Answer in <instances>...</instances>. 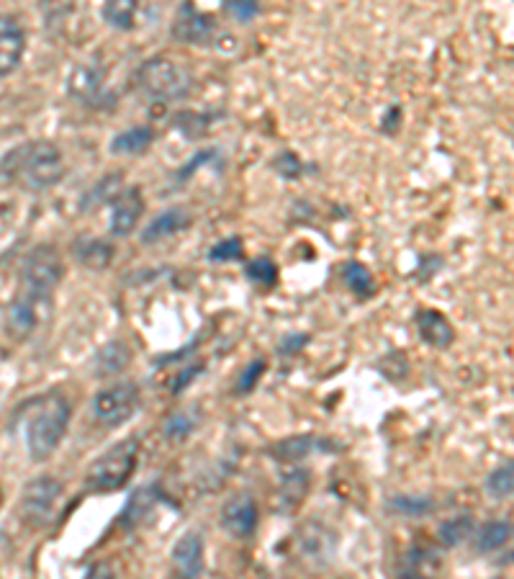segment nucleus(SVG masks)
Returning <instances> with one entry per match:
<instances>
[{
    "instance_id": "9b49d317",
    "label": "nucleus",
    "mask_w": 514,
    "mask_h": 579,
    "mask_svg": "<svg viewBox=\"0 0 514 579\" xmlns=\"http://www.w3.org/2000/svg\"><path fill=\"white\" fill-rule=\"evenodd\" d=\"M216 34V24L209 13L198 11L191 3H183L175 13L173 37L183 44H206Z\"/></svg>"
},
{
    "instance_id": "5701e85b",
    "label": "nucleus",
    "mask_w": 514,
    "mask_h": 579,
    "mask_svg": "<svg viewBox=\"0 0 514 579\" xmlns=\"http://www.w3.org/2000/svg\"><path fill=\"white\" fill-rule=\"evenodd\" d=\"M129 358H132V350H129V345L121 343V340L108 343L106 348L98 350V356H96L98 376L116 374V371H121V368L129 363Z\"/></svg>"
},
{
    "instance_id": "f3484780",
    "label": "nucleus",
    "mask_w": 514,
    "mask_h": 579,
    "mask_svg": "<svg viewBox=\"0 0 514 579\" xmlns=\"http://www.w3.org/2000/svg\"><path fill=\"white\" fill-rule=\"evenodd\" d=\"M417 330L419 338L425 340L427 345H432V348H448L455 340L453 325L448 322V317H443L435 309H422L417 314Z\"/></svg>"
},
{
    "instance_id": "e433bc0d",
    "label": "nucleus",
    "mask_w": 514,
    "mask_h": 579,
    "mask_svg": "<svg viewBox=\"0 0 514 579\" xmlns=\"http://www.w3.org/2000/svg\"><path fill=\"white\" fill-rule=\"evenodd\" d=\"M83 579H116L114 567H108V564H96L93 569H88Z\"/></svg>"
},
{
    "instance_id": "412c9836",
    "label": "nucleus",
    "mask_w": 514,
    "mask_h": 579,
    "mask_svg": "<svg viewBox=\"0 0 514 579\" xmlns=\"http://www.w3.org/2000/svg\"><path fill=\"white\" fill-rule=\"evenodd\" d=\"M139 6L134 0H108L101 6V16L108 26L119 31H132L137 26Z\"/></svg>"
},
{
    "instance_id": "ddd939ff",
    "label": "nucleus",
    "mask_w": 514,
    "mask_h": 579,
    "mask_svg": "<svg viewBox=\"0 0 514 579\" xmlns=\"http://www.w3.org/2000/svg\"><path fill=\"white\" fill-rule=\"evenodd\" d=\"M257 505L250 495H234L222 507V528L232 538H250L257 531Z\"/></svg>"
},
{
    "instance_id": "f03ea898",
    "label": "nucleus",
    "mask_w": 514,
    "mask_h": 579,
    "mask_svg": "<svg viewBox=\"0 0 514 579\" xmlns=\"http://www.w3.org/2000/svg\"><path fill=\"white\" fill-rule=\"evenodd\" d=\"M70 415V402L62 394H42L26 407V415L21 417V433L31 461H47L60 448Z\"/></svg>"
},
{
    "instance_id": "393cba45",
    "label": "nucleus",
    "mask_w": 514,
    "mask_h": 579,
    "mask_svg": "<svg viewBox=\"0 0 514 579\" xmlns=\"http://www.w3.org/2000/svg\"><path fill=\"white\" fill-rule=\"evenodd\" d=\"M342 281H345L347 289L353 291L355 296H363V299L365 296H373V289H376L371 271L360 260H347L345 268H342Z\"/></svg>"
},
{
    "instance_id": "cd10ccee",
    "label": "nucleus",
    "mask_w": 514,
    "mask_h": 579,
    "mask_svg": "<svg viewBox=\"0 0 514 579\" xmlns=\"http://www.w3.org/2000/svg\"><path fill=\"white\" fill-rule=\"evenodd\" d=\"M514 489V464L507 461V464L497 466V469L491 471L489 477H486V492H489L494 500H507L512 495Z\"/></svg>"
},
{
    "instance_id": "72a5a7b5",
    "label": "nucleus",
    "mask_w": 514,
    "mask_h": 579,
    "mask_svg": "<svg viewBox=\"0 0 514 579\" xmlns=\"http://www.w3.org/2000/svg\"><path fill=\"white\" fill-rule=\"evenodd\" d=\"M209 160H216V150H198L196 155H193L191 160H188V163L178 170V175H175V178H178V181H186V178H191V175L196 173L201 165L209 163Z\"/></svg>"
},
{
    "instance_id": "0eeeda50",
    "label": "nucleus",
    "mask_w": 514,
    "mask_h": 579,
    "mask_svg": "<svg viewBox=\"0 0 514 579\" xmlns=\"http://www.w3.org/2000/svg\"><path fill=\"white\" fill-rule=\"evenodd\" d=\"M293 546H296V556L304 567L322 572L332 564L337 554V533L322 520H306L299 525Z\"/></svg>"
},
{
    "instance_id": "f704fd0d",
    "label": "nucleus",
    "mask_w": 514,
    "mask_h": 579,
    "mask_svg": "<svg viewBox=\"0 0 514 579\" xmlns=\"http://www.w3.org/2000/svg\"><path fill=\"white\" fill-rule=\"evenodd\" d=\"M263 371H265V361L250 363V366L245 368V374L240 376V381H237V389H240L242 394L252 392L257 381H260V376H263Z\"/></svg>"
},
{
    "instance_id": "7c9ffc66",
    "label": "nucleus",
    "mask_w": 514,
    "mask_h": 579,
    "mask_svg": "<svg viewBox=\"0 0 514 579\" xmlns=\"http://www.w3.org/2000/svg\"><path fill=\"white\" fill-rule=\"evenodd\" d=\"M245 245H242L240 237H227V240L216 242L214 248L209 250V260L214 263H232V260H240L245 255Z\"/></svg>"
},
{
    "instance_id": "a211bd4d",
    "label": "nucleus",
    "mask_w": 514,
    "mask_h": 579,
    "mask_svg": "<svg viewBox=\"0 0 514 579\" xmlns=\"http://www.w3.org/2000/svg\"><path fill=\"white\" fill-rule=\"evenodd\" d=\"M152 142H155V129L142 124V127L124 129L121 134H116L108 150H111V155H144L152 147Z\"/></svg>"
},
{
    "instance_id": "c85d7f7f",
    "label": "nucleus",
    "mask_w": 514,
    "mask_h": 579,
    "mask_svg": "<svg viewBox=\"0 0 514 579\" xmlns=\"http://www.w3.org/2000/svg\"><path fill=\"white\" fill-rule=\"evenodd\" d=\"M245 273L250 281H255L257 286H265V289H270L278 281V266L270 258L252 260L250 266L245 268Z\"/></svg>"
},
{
    "instance_id": "c756f323",
    "label": "nucleus",
    "mask_w": 514,
    "mask_h": 579,
    "mask_svg": "<svg viewBox=\"0 0 514 579\" xmlns=\"http://www.w3.org/2000/svg\"><path fill=\"white\" fill-rule=\"evenodd\" d=\"M430 497H414V495H399L391 500V510L401 515H409V518H417V515H425L432 510Z\"/></svg>"
},
{
    "instance_id": "6e6552de",
    "label": "nucleus",
    "mask_w": 514,
    "mask_h": 579,
    "mask_svg": "<svg viewBox=\"0 0 514 579\" xmlns=\"http://www.w3.org/2000/svg\"><path fill=\"white\" fill-rule=\"evenodd\" d=\"M139 410V386L132 381H119L93 397V417L103 428H121Z\"/></svg>"
},
{
    "instance_id": "39448f33",
    "label": "nucleus",
    "mask_w": 514,
    "mask_h": 579,
    "mask_svg": "<svg viewBox=\"0 0 514 579\" xmlns=\"http://www.w3.org/2000/svg\"><path fill=\"white\" fill-rule=\"evenodd\" d=\"M65 276V263L54 245H36L24 260L21 268V291L18 294L34 296L52 302V291L60 286Z\"/></svg>"
},
{
    "instance_id": "4c0bfd02",
    "label": "nucleus",
    "mask_w": 514,
    "mask_h": 579,
    "mask_svg": "<svg viewBox=\"0 0 514 579\" xmlns=\"http://www.w3.org/2000/svg\"><path fill=\"white\" fill-rule=\"evenodd\" d=\"M198 371H201V366H198V368L193 366V368H188V371H183V376H180L178 381H173V392H178L180 386H186L188 381L193 379V376H198Z\"/></svg>"
},
{
    "instance_id": "ea45409f",
    "label": "nucleus",
    "mask_w": 514,
    "mask_h": 579,
    "mask_svg": "<svg viewBox=\"0 0 514 579\" xmlns=\"http://www.w3.org/2000/svg\"><path fill=\"white\" fill-rule=\"evenodd\" d=\"M399 579H427L422 572H404Z\"/></svg>"
},
{
    "instance_id": "a878e982",
    "label": "nucleus",
    "mask_w": 514,
    "mask_h": 579,
    "mask_svg": "<svg viewBox=\"0 0 514 579\" xmlns=\"http://www.w3.org/2000/svg\"><path fill=\"white\" fill-rule=\"evenodd\" d=\"M198 425V415L193 410H180V412H173V415L165 420V438H168L170 443H180L186 441L188 435L196 430Z\"/></svg>"
},
{
    "instance_id": "aec40b11",
    "label": "nucleus",
    "mask_w": 514,
    "mask_h": 579,
    "mask_svg": "<svg viewBox=\"0 0 514 579\" xmlns=\"http://www.w3.org/2000/svg\"><path fill=\"white\" fill-rule=\"evenodd\" d=\"M306 489H309V474H306V471H291V474H286L281 487H278V510H281V513H293L306 497Z\"/></svg>"
},
{
    "instance_id": "f8f14e48",
    "label": "nucleus",
    "mask_w": 514,
    "mask_h": 579,
    "mask_svg": "<svg viewBox=\"0 0 514 579\" xmlns=\"http://www.w3.org/2000/svg\"><path fill=\"white\" fill-rule=\"evenodd\" d=\"M144 214V196L137 186L126 188V191L116 193L114 206H111V222L108 230L114 237H129L134 227L139 224Z\"/></svg>"
},
{
    "instance_id": "1a4fd4ad",
    "label": "nucleus",
    "mask_w": 514,
    "mask_h": 579,
    "mask_svg": "<svg viewBox=\"0 0 514 579\" xmlns=\"http://www.w3.org/2000/svg\"><path fill=\"white\" fill-rule=\"evenodd\" d=\"M49 307H52V302H44V299H34V296L18 294L6 312L8 335H13V338H18V340L29 338L31 332L36 330V325L44 320V314H47Z\"/></svg>"
},
{
    "instance_id": "6ab92c4d",
    "label": "nucleus",
    "mask_w": 514,
    "mask_h": 579,
    "mask_svg": "<svg viewBox=\"0 0 514 579\" xmlns=\"http://www.w3.org/2000/svg\"><path fill=\"white\" fill-rule=\"evenodd\" d=\"M75 258H78L85 268L103 271V268L111 266V260H114V245L106 240H98V237L78 240L75 242Z\"/></svg>"
},
{
    "instance_id": "423d86ee",
    "label": "nucleus",
    "mask_w": 514,
    "mask_h": 579,
    "mask_svg": "<svg viewBox=\"0 0 514 579\" xmlns=\"http://www.w3.org/2000/svg\"><path fill=\"white\" fill-rule=\"evenodd\" d=\"M62 495H65L62 482L49 477V474L26 482L24 492H21V518H24V523L31 525V528H44V525L52 523Z\"/></svg>"
},
{
    "instance_id": "20e7f679",
    "label": "nucleus",
    "mask_w": 514,
    "mask_h": 579,
    "mask_svg": "<svg viewBox=\"0 0 514 579\" xmlns=\"http://www.w3.org/2000/svg\"><path fill=\"white\" fill-rule=\"evenodd\" d=\"M139 91L147 93L152 101H180L191 93V75L183 65L170 57H150L134 73Z\"/></svg>"
},
{
    "instance_id": "dca6fc26",
    "label": "nucleus",
    "mask_w": 514,
    "mask_h": 579,
    "mask_svg": "<svg viewBox=\"0 0 514 579\" xmlns=\"http://www.w3.org/2000/svg\"><path fill=\"white\" fill-rule=\"evenodd\" d=\"M191 222H193V217L186 206H173V209H165V212L157 214V217L147 224V230H142V242L144 245H152V242L168 240V237L188 230Z\"/></svg>"
},
{
    "instance_id": "2f4dec72",
    "label": "nucleus",
    "mask_w": 514,
    "mask_h": 579,
    "mask_svg": "<svg viewBox=\"0 0 514 579\" xmlns=\"http://www.w3.org/2000/svg\"><path fill=\"white\" fill-rule=\"evenodd\" d=\"M119 183H121V175L119 173L106 175V178H103V181L98 183V186L88 193V196H85V201H83L85 209H88L90 204L98 206L103 199H114V193H116V188H119Z\"/></svg>"
},
{
    "instance_id": "f257e3e1",
    "label": "nucleus",
    "mask_w": 514,
    "mask_h": 579,
    "mask_svg": "<svg viewBox=\"0 0 514 579\" xmlns=\"http://www.w3.org/2000/svg\"><path fill=\"white\" fill-rule=\"evenodd\" d=\"M0 173L24 191H47L65 178V157L47 139L16 145L0 160Z\"/></svg>"
},
{
    "instance_id": "58836bf2",
    "label": "nucleus",
    "mask_w": 514,
    "mask_h": 579,
    "mask_svg": "<svg viewBox=\"0 0 514 579\" xmlns=\"http://www.w3.org/2000/svg\"><path fill=\"white\" fill-rule=\"evenodd\" d=\"M304 343H306V338L299 340V338H296V335H291V338L283 340V353H286V356H291L293 350L301 348V345H304Z\"/></svg>"
},
{
    "instance_id": "4468645a",
    "label": "nucleus",
    "mask_w": 514,
    "mask_h": 579,
    "mask_svg": "<svg viewBox=\"0 0 514 579\" xmlns=\"http://www.w3.org/2000/svg\"><path fill=\"white\" fill-rule=\"evenodd\" d=\"M26 52V34L13 16L0 13V78H6L21 65Z\"/></svg>"
},
{
    "instance_id": "b1692460",
    "label": "nucleus",
    "mask_w": 514,
    "mask_h": 579,
    "mask_svg": "<svg viewBox=\"0 0 514 579\" xmlns=\"http://www.w3.org/2000/svg\"><path fill=\"white\" fill-rule=\"evenodd\" d=\"M512 536V523L509 520H491L479 531V538H476V551L481 554H489V551L502 549L504 543Z\"/></svg>"
},
{
    "instance_id": "bb28decb",
    "label": "nucleus",
    "mask_w": 514,
    "mask_h": 579,
    "mask_svg": "<svg viewBox=\"0 0 514 579\" xmlns=\"http://www.w3.org/2000/svg\"><path fill=\"white\" fill-rule=\"evenodd\" d=\"M437 533H440V541L453 549V546H458V543L468 541V538L473 536V518L471 515H455V518L445 520Z\"/></svg>"
},
{
    "instance_id": "c9c22d12",
    "label": "nucleus",
    "mask_w": 514,
    "mask_h": 579,
    "mask_svg": "<svg viewBox=\"0 0 514 579\" xmlns=\"http://www.w3.org/2000/svg\"><path fill=\"white\" fill-rule=\"evenodd\" d=\"M275 170L283 175V178H299L301 175V160L296 155H291V152H283L278 160H275Z\"/></svg>"
},
{
    "instance_id": "473e14b6",
    "label": "nucleus",
    "mask_w": 514,
    "mask_h": 579,
    "mask_svg": "<svg viewBox=\"0 0 514 579\" xmlns=\"http://www.w3.org/2000/svg\"><path fill=\"white\" fill-rule=\"evenodd\" d=\"M224 11L229 13V16H234L237 21H252L260 13V6L257 3H252V0H229V3H224Z\"/></svg>"
},
{
    "instance_id": "7ed1b4c3",
    "label": "nucleus",
    "mask_w": 514,
    "mask_h": 579,
    "mask_svg": "<svg viewBox=\"0 0 514 579\" xmlns=\"http://www.w3.org/2000/svg\"><path fill=\"white\" fill-rule=\"evenodd\" d=\"M139 464V441L137 438H126V441L116 443L114 448H108L101 453L90 469L85 471V489L88 492H116L124 487Z\"/></svg>"
},
{
    "instance_id": "2eb2a0df",
    "label": "nucleus",
    "mask_w": 514,
    "mask_h": 579,
    "mask_svg": "<svg viewBox=\"0 0 514 579\" xmlns=\"http://www.w3.org/2000/svg\"><path fill=\"white\" fill-rule=\"evenodd\" d=\"M67 93L78 101L93 103L101 101L103 96V67L96 65V62H85V65H78L67 78Z\"/></svg>"
},
{
    "instance_id": "9d476101",
    "label": "nucleus",
    "mask_w": 514,
    "mask_h": 579,
    "mask_svg": "<svg viewBox=\"0 0 514 579\" xmlns=\"http://www.w3.org/2000/svg\"><path fill=\"white\" fill-rule=\"evenodd\" d=\"M173 572L178 579H198L204 574L206 546L204 536L198 531H188L175 541L173 546Z\"/></svg>"
},
{
    "instance_id": "4be33fe9",
    "label": "nucleus",
    "mask_w": 514,
    "mask_h": 579,
    "mask_svg": "<svg viewBox=\"0 0 514 579\" xmlns=\"http://www.w3.org/2000/svg\"><path fill=\"white\" fill-rule=\"evenodd\" d=\"M322 446H329V443L317 441V438H311V435H291V438H286V441L275 443L273 453H275V459L296 461V459H304V456H309L311 451H317V448H322Z\"/></svg>"
}]
</instances>
